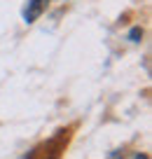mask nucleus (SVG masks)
I'll list each match as a JSON object with an SVG mask.
<instances>
[{
	"instance_id": "f257e3e1",
	"label": "nucleus",
	"mask_w": 152,
	"mask_h": 159,
	"mask_svg": "<svg viewBox=\"0 0 152 159\" xmlns=\"http://www.w3.org/2000/svg\"><path fill=\"white\" fill-rule=\"evenodd\" d=\"M47 2H49V0H28V5H26V10H24V19H26V24H33V21L44 12Z\"/></svg>"
}]
</instances>
